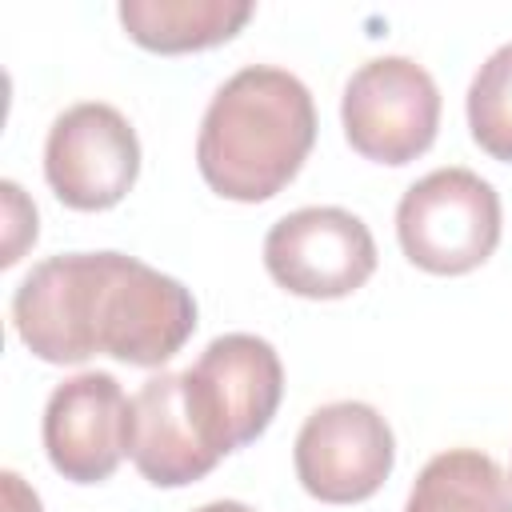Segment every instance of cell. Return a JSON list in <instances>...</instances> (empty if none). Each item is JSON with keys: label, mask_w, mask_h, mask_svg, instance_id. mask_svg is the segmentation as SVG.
<instances>
[{"label": "cell", "mask_w": 512, "mask_h": 512, "mask_svg": "<svg viewBox=\"0 0 512 512\" xmlns=\"http://www.w3.org/2000/svg\"><path fill=\"white\" fill-rule=\"evenodd\" d=\"M40 432L44 452L64 480L100 484L128 456L132 400L112 372H80L52 388Z\"/></svg>", "instance_id": "9c48e42d"}, {"label": "cell", "mask_w": 512, "mask_h": 512, "mask_svg": "<svg viewBox=\"0 0 512 512\" xmlns=\"http://www.w3.org/2000/svg\"><path fill=\"white\" fill-rule=\"evenodd\" d=\"M4 492H8V508H12V512H40L36 492H28L16 472H4Z\"/></svg>", "instance_id": "5bb4252c"}, {"label": "cell", "mask_w": 512, "mask_h": 512, "mask_svg": "<svg viewBox=\"0 0 512 512\" xmlns=\"http://www.w3.org/2000/svg\"><path fill=\"white\" fill-rule=\"evenodd\" d=\"M124 32L164 56L204 52L232 40L252 20V0H120Z\"/></svg>", "instance_id": "8fae6325"}, {"label": "cell", "mask_w": 512, "mask_h": 512, "mask_svg": "<svg viewBox=\"0 0 512 512\" xmlns=\"http://www.w3.org/2000/svg\"><path fill=\"white\" fill-rule=\"evenodd\" d=\"M468 132L500 164H512V44L496 48L468 84Z\"/></svg>", "instance_id": "4fadbf2b"}, {"label": "cell", "mask_w": 512, "mask_h": 512, "mask_svg": "<svg viewBox=\"0 0 512 512\" xmlns=\"http://www.w3.org/2000/svg\"><path fill=\"white\" fill-rule=\"evenodd\" d=\"M12 324L44 364H84L104 352L132 368H160L196 332V300L136 256L64 252L16 284Z\"/></svg>", "instance_id": "6da1fadb"}, {"label": "cell", "mask_w": 512, "mask_h": 512, "mask_svg": "<svg viewBox=\"0 0 512 512\" xmlns=\"http://www.w3.org/2000/svg\"><path fill=\"white\" fill-rule=\"evenodd\" d=\"M192 512H256V508H248V504H240V500H212V504H200V508H192Z\"/></svg>", "instance_id": "9a60e30c"}, {"label": "cell", "mask_w": 512, "mask_h": 512, "mask_svg": "<svg viewBox=\"0 0 512 512\" xmlns=\"http://www.w3.org/2000/svg\"><path fill=\"white\" fill-rule=\"evenodd\" d=\"M340 124L364 160L400 168L432 148L440 128V88L424 64L408 56H376L348 76Z\"/></svg>", "instance_id": "5b68a950"}, {"label": "cell", "mask_w": 512, "mask_h": 512, "mask_svg": "<svg viewBox=\"0 0 512 512\" xmlns=\"http://www.w3.org/2000/svg\"><path fill=\"white\" fill-rule=\"evenodd\" d=\"M312 144L316 104L304 80L272 64H248L208 100L196 136V168L216 196L260 204L288 188Z\"/></svg>", "instance_id": "7a4b0ae2"}, {"label": "cell", "mask_w": 512, "mask_h": 512, "mask_svg": "<svg viewBox=\"0 0 512 512\" xmlns=\"http://www.w3.org/2000/svg\"><path fill=\"white\" fill-rule=\"evenodd\" d=\"M128 456L136 472L156 488H184L220 464V456L200 440L188 416L180 372H160L144 380L140 392L132 396Z\"/></svg>", "instance_id": "30bf717a"}, {"label": "cell", "mask_w": 512, "mask_h": 512, "mask_svg": "<svg viewBox=\"0 0 512 512\" xmlns=\"http://www.w3.org/2000/svg\"><path fill=\"white\" fill-rule=\"evenodd\" d=\"M300 488L320 504H360L380 492L396 464L388 420L364 400L316 408L292 448Z\"/></svg>", "instance_id": "ba28073f"}, {"label": "cell", "mask_w": 512, "mask_h": 512, "mask_svg": "<svg viewBox=\"0 0 512 512\" xmlns=\"http://www.w3.org/2000/svg\"><path fill=\"white\" fill-rule=\"evenodd\" d=\"M264 268L292 296L340 300L364 288L376 272V240L356 212L312 204L268 228Z\"/></svg>", "instance_id": "8992f818"}, {"label": "cell", "mask_w": 512, "mask_h": 512, "mask_svg": "<svg viewBox=\"0 0 512 512\" xmlns=\"http://www.w3.org/2000/svg\"><path fill=\"white\" fill-rule=\"evenodd\" d=\"M44 176L56 200L76 212L116 208L140 176L136 128L100 100L64 108L48 128Z\"/></svg>", "instance_id": "52a82bcc"}, {"label": "cell", "mask_w": 512, "mask_h": 512, "mask_svg": "<svg viewBox=\"0 0 512 512\" xmlns=\"http://www.w3.org/2000/svg\"><path fill=\"white\" fill-rule=\"evenodd\" d=\"M404 256L432 276H464L500 244V196L472 168H436L396 204Z\"/></svg>", "instance_id": "277c9868"}, {"label": "cell", "mask_w": 512, "mask_h": 512, "mask_svg": "<svg viewBox=\"0 0 512 512\" xmlns=\"http://www.w3.org/2000/svg\"><path fill=\"white\" fill-rule=\"evenodd\" d=\"M180 392L200 440L228 456L272 424L284 396V364L264 336L224 332L180 372Z\"/></svg>", "instance_id": "3957f363"}, {"label": "cell", "mask_w": 512, "mask_h": 512, "mask_svg": "<svg viewBox=\"0 0 512 512\" xmlns=\"http://www.w3.org/2000/svg\"><path fill=\"white\" fill-rule=\"evenodd\" d=\"M404 512H512V484L488 452L448 448L420 468Z\"/></svg>", "instance_id": "7c38bea8"}]
</instances>
